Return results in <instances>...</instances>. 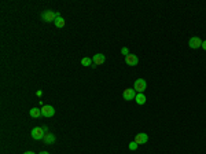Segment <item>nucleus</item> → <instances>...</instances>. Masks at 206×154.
<instances>
[{"mask_svg":"<svg viewBox=\"0 0 206 154\" xmlns=\"http://www.w3.org/2000/svg\"><path fill=\"white\" fill-rule=\"evenodd\" d=\"M147 141H149V135L144 134V132L137 134L136 138H135V142L137 143V145H144V143H147Z\"/></svg>","mask_w":206,"mask_h":154,"instance_id":"nucleus-8","label":"nucleus"},{"mask_svg":"<svg viewBox=\"0 0 206 154\" xmlns=\"http://www.w3.org/2000/svg\"><path fill=\"white\" fill-rule=\"evenodd\" d=\"M44 135H46V131L41 127H36L30 131V136H32L34 141H41L44 138Z\"/></svg>","mask_w":206,"mask_h":154,"instance_id":"nucleus-3","label":"nucleus"},{"mask_svg":"<svg viewBox=\"0 0 206 154\" xmlns=\"http://www.w3.org/2000/svg\"><path fill=\"white\" fill-rule=\"evenodd\" d=\"M137 146H139V145H137V143H136L135 141L130 142V143H129V150H132V151H133V150H136V149H137Z\"/></svg>","mask_w":206,"mask_h":154,"instance_id":"nucleus-15","label":"nucleus"},{"mask_svg":"<svg viewBox=\"0 0 206 154\" xmlns=\"http://www.w3.org/2000/svg\"><path fill=\"white\" fill-rule=\"evenodd\" d=\"M135 100H136L137 105H144V103H146V100H147V98H146L144 94H136Z\"/></svg>","mask_w":206,"mask_h":154,"instance_id":"nucleus-11","label":"nucleus"},{"mask_svg":"<svg viewBox=\"0 0 206 154\" xmlns=\"http://www.w3.org/2000/svg\"><path fill=\"white\" fill-rule=\"evenodd\" d=\"M65 19H63V17H56V19L54 21V25L56 26V28H63L65 26Z\"/></svg>","mask_w":206,"mask_h":154,"instance_id":"nucleus-13","label":"nucleus"},{"mask_svg":"<svg viewBox=\"0 0 206 154\" xmlns=\"http://www.w3.org/2000/svg\"><path fill=\"white\" fill-rule=\"evenodd\" d=\"M133 88H135V91H136L137 94H143L144 91H146V88H147L146 80H144V79H137V80H135Z\"/></svg>","mask_w":206,"mask_h":154,"instance_id":"nucleus-2","label":"nucleus"},{"mask_svg":"<svg viewBox=\"0 0 206 154\" xmlns=\"http://www.w3.org/2000/svg\"><path fill=\"white\" fill-rule=\"evenodd\" d=\"M81 65H82V66H92L94 64H92V59H91V58H87V57H85V58L81 59Z\"/></svg>","mask_w":206,"mask_h":154,"instance_id":"nucleus-14","label":"nucleus"},{"mask_svg":"<svg viewBox=\"0 0 206 154\" xmlns=\"http://www.w3.org/2000/svg\"><path fill=\"white\" fill-rule=\"evenodd\" d=\"M122 96H124V99H125V100L135 99V98H136L135 88H125V90H124V92H122Z\"/></svg>","mask_w":206,"mask_h":154,"instance_id":"nucleus-4","label":"nucleus"},{"mask_svg":"<svg viewBox=\"0 0 206 154\" xmlns=\"http://www.w3.org/2000/svg\"><path fill=\"white\" fill-rule=\"evenodd\" d=\"M188 45H190V48H194V50H197V48L202 47V40L199 37H191L190 41H188Z\"/></svg>","mask_w":206,"mask_h":154,"instance_id":"nucleus-6","label":"nucleus"},{"mask_svg":"<svg viewBox=\"0 0 206 154\" xmlns=\"http://www.w3.org/2000/svg\"><path fill=\"white\" fill-rule=\"evenodd\" d=\"M125 62H126V65H129V66H136L139 64V58H137V55H135V54H129L128 57H125Z\"/></svg>","mask_w":206,"mask_h":154,"instance_id":"nucleus-7","label":"nucleus"},{"mask_svg":"<svg viewBox=\"0 0 206 154\" xmlns=\"http://www.w3.org/2000/svg\"><path fill=\"white\" fill-rule=\"evenodd\" d=\"M39 154H50L48 151H41V153H39Z\"/></svg>","mask_w":206,"mask_h":154,"instance_id":"nucleus-20","label":"nucleus"},{"mask_svg":"<svg viewBox=\"0 0 206 154\" xmlns=\"http://www.w3.org/2000/svg\"><path fill=\"white\" fill-rule=\"evenodd\" d=\"M41 19L44 22H54L56 19V11H52V10H46V11L41 13Z\"/></svg>","mask_w":206,"mask_h":154,"instance_id":"nucleus-1","label":"nucleus"},{"mask_svg":"<svg viewBox=\"0 0 206 154\" xmlns=\"http://www.w3.org/2000/svg\"><path fill=\"white\" fill-rule=\"evenodd\" d=\"M105 61H106V55H103V54H96V55H94V58H92V62H94L96 66L105 64Z\"/></svg>","mask_w":206,"mask_h":154,"instance_id":"nucleus-10","label":"nucleus"},{"mask_svg":"<svg viewBox=\"0 0 206 154\" xmlns=\"http://www.w3.org/2000/svg\"><path fill=\"white\" fill-rule=\"evenodd\" d=\"M29 114H30V117H33V118H39L40 116H41V109L33 107V109L29 110Z\"/></svg>","mask_w":206,"mask_h":154,"instance_id":"nucleus-12","label":"nucleus"},{"mask_svg":"<svg viewBox=\"0 0 206 154\" xmlns=\"http://www.w3.org/2000/svg\"><path fill=\"white\" fill-rule=\"evenodd\" d=\"M36 95L39 96V98H41V96H43V91H41V90H39V91H37V92H36Z\"/></svg>","mask_w":206,"mask_h":154,"instance_id":"nucleus-17","label":"nucleus"},{"mask_svg":"<svg viewBox=\"0 0 206 154\" xmlns=\"http://www.w3.org/2000/svg\"><path fill=\"white\" fill-rule=\"evenodd\" d=\"M202 48H204V50L206 51V40H205V41H202Z\"/></svg>","mask_w":206,"mask_h":154,"instance_id":"nucleus-18","label":"nucleus"},{"mask_svg":"<svg viewBox=\"0 0 206 154\" xmlns=\"http://www.w3.org/2000/svg\"><path fill=\"white\" fill-rule=\"evenodd\" d=\"M54 114H55V109L50 105H44L41 107V116H44V117H52Z\"/></svg>","mask_w":206,"mask_h":154,"instance_id":"nucleus-5","label":"nucleus"},{"mask_svg":"<svg viewBox=\"0 0 206 154\" xmlns=\"http://www.w3.org/2000/svg\"><path fill=\"white\" fill-rule=\"evenodd\" d=\"M55 135L54 134H51V132H46V135H44V138H43V142H44V145H52V143H55Z\"/></svg>","mask_w":206,"mask_h":154,"instance_id":"nucleus-9","label":"nucleus"},{"mask_svg":"<svg viewBox=\"0 0 206 154\" xmlns=\"http://www.w3.org/2000/svg\"><path fill=\"white\" fill-rule=\"evenodd\" d=\"M23 154H34V153H33V151H25Z\"/></svg>","mask_w":206,"mask_h":154,"instance_id":"nucleus-19","label":"nucleus"},{"mask_svg":"<svg viewBox=\"0 0 206 154\" xmlns=\"http://www.w3.org/2000/svg\"><path fill=\"white\" fill-rule=\"evenodd\" d=\"M121 52H122L124 55H125V57H128V55H129V50H128L126 47H122V48H121Z\"/></svg>","mask_w":206,"mask_h":154,"instance_id":"nucleus-16","label":"nucleus"}]
</instances>
